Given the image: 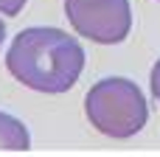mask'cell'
<instances>
[{
  "label": "cell",
  "instance_id": "obj_1",
  "mask_svg": "<svg viewBox=\"0 0 160 157\" xmlns=\"http://www.w3.org/2000/svg\"><path fill=\"white\" fill-rule=\"evenodd\" d=\"M6 67L22 87L56 96L68 93L79 81L84 51L79 39L65 31L34 25L14 37L11 48L6 51Z\"/></svg>",
  "mask_w": 160,
  "mask_h": 157
},
{
  "label": "cell",
  "instance_id": "obj_2",
  "mask_svg": "<svg viewBox=\"0 0 160 157\" xmlns=\"http://www.w3.org/2000/svg\"><path fill=\"white\" fill-rule=\"evenodd\" d=\"M84 115H87L90 126H96L101 135L115 138V140H127L146 126L149 107H146V98L135 81L112 76V79L96 81L87 90Z\"/></svg>",
  "mask_w": 160,
  "mask_h": 157
},
{
  "label": "cell",
  "instance_id": "obj_3",
  "mask_svg": "<svg viewBox=\"0 0 160 157\" xmlns=\"http://www.w3.org/2000/svg\"><path fill=\"white\" fill-rule=\"evenodd\" d=\"M65 17L79 37L98 45H118L129 37V0H65Z\"/></svg>",
  "mask_w": 160,
  "mask_h": 157
},
{
  "label": "cell",
  "instance_id": "obj_4",
  "mask_svg": "<svg viewBox=\"0 0 160 157\" xmlns=\"http://www.w3.org/2000/svg\"><path fill=\"white\" fill-rule=\"evenodd\" d=\"M31 135L22 121L8 112H0V152H28Z\"/></svg>",
  "mask_w": 160,
  "mask_h": 157
},
{
  "label": "cell",
  "instance_id": "obj_5",
  "mask_svg": "<svg viewBox=\"0 0 160 157\" xmlns=\"http://www.w3.org/2000/svg\"><path fill=\"white\" fill-rule=\"evenodd\" d=\"M28 0H0V14H6V17H14V14H20L22 11V6H25Z\"/></svg>",
  "mask_w": 160,
  "mask_h": 157
},
{
  "label": "cell",
  "instance_id": "obj_6",
  "mask_svg": "<svg viewBox=\"0 0 160 157\" xmlns=\"http://www.w3.org/2000/svg\"><path fill=\"white\" fill-rule=\"evenodd\" d=\"M149 84H152V96L158 98V104H160V59L155 62V67H152V76H149Z\"/></svg>",
  "mask_w": 160,
  "mask_h": 157
}]
</instances>
